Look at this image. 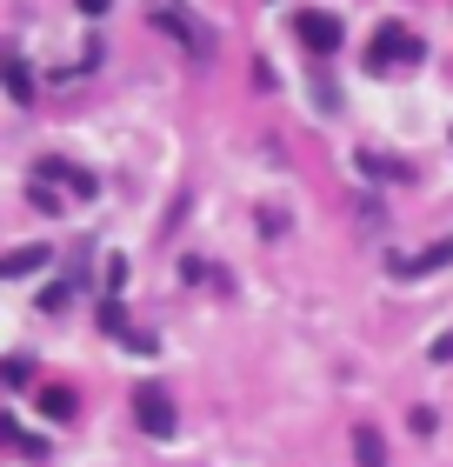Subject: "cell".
<instances>
[{"mask_svg": "<svg viewBox=\"0 0 453 467\" xmlns=\"http://www.w3.org/2000/svg\"><path fill=\"white\" fill-rule=\"evenodd\" d=\"M300 40L307 47H340V20L334 14H300Z\"/></svg>", "mask_w": 453, "mask_h": 467, "instance_id": "3957f363", "label": "cell"}, {"mask_svg": "<svg viewBox=\"0 0 453 467\" xmlns=\"http://www.w3.org/2000/svg\"><path fill=\"white\" fill-rule=\"evenodd\" d=\"M420 47H414V34H407V27H394V20H386V27L374 34V60H380V67H400V60H414Z\"/></svg>", "mask_w": 453, "mask_h": 467, "instance_id": "7a4b0ae2", "label": "cell"}, {"mask_svg": "<svg viewBox=\"0 0 453 467\" xmlns=\"http://www.w3.org/2000/svg\"><path fill=\"white\" fill-rule=\"evenodd\" d=\"M134 414H140L147 434H160V441L174 434V400H167L160 388H140V394H134Z\"/></svg>", "mask_w": 453, "mask_h": 467, "instance_id": "6da1fadb", "label": "cell"}, {"mask_svg": "<svg viewBox=\"0 0 453 467\" xmlns=\"http://www.w3.org/2000/svg\"><path fill=\"white\" fill-rule=\"evenodd\" d=\"M80 7H88V14H107V0H80Z\"/></svg>", "mask_w": 453, "mask_h": 467, "instance_id": "8992f818", "label": "cell"}, {"mask_svg": "<svg viewBox=\"0 0 453 467\" xmlns=\"http://www.w3.org/2000/svg\"><path fill=\"white\" fill-rule=\"evenodd\" d=\"M54 261V247H14L7 261H0V274H7V281H20V274H34V267H47Z\"/></svg>", "mask_w": 453, "mask_h": 467, "instance_id": "277c9868", "label": "cell"}, {"mask_svg": "<svg viewBox=\"0 0 453 467\" xmlns=\"http://www.w3.org/2000/svg\"><path fill=\"white\" fill-rule=\"evenodd\" d=\"M7 94H14V100L34 94V80H27V67H20V60H7Z\"/></svg>", "mask_w": 453, "mask_h": 467, "instance_id": "5b68a950", "label": "cell"}]
</instances>
